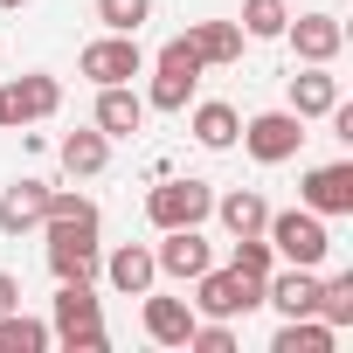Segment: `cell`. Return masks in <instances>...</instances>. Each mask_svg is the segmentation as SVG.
I'll return each instance as SVG.
<instances>
[{"label": "cell", "mask_w": 353, "mask_h": 353, "mask_svg": "<svg viewBox=\"0 0 353 353\" xmlns=\"http://www.w3.org/2000/svg\"><path fill=\"white\" fill-rule=\"evenodd\" d=\"M201 56H194V42L188 35H173L159 56H152V90H145V111H188L194 104V90H201Z\"/></svg>", "instance_id": "6da1fadb"}, {"label": "cell", "mask_w": 353, "mask_h": 353, "mask_svg": "<svg viewBox=\"0 0 353 353\" xmlns=\"http://www.w3.org/2000/svg\"><path fill=\"white\" fill-rule=\"evenodd\" d=\"M263 236H270L277 263H305V270H319L325 250H332V229H325V215H312V208H284V215L270 208Z\"/></svg>", "instance_id": "7a4b0ae2"}, {"label": "cell", "mask_w": 353, "mask_h": 353, "mask_svg": "<svg viewBox=\"0 0 353 353\" xmlns=\"http://www.w3.org/2000/svg\"><path fill=\"white\" fill-rule=\"evenodd\" d=\"M208 215H215V188L194 181V173H188V181H159L145 194V222L152 229H201Z\"/></svg>", "instance_id": "3957f363"}, {"label": "cell", "mask_w": 353, "mask_h": 353, "mask_svg": "<svg viewBox=\"0 0 353 353\" xmlns=\"http://www.w3.org/2000/svg\"><path fill=\"white\" fill-rule=\"evenodd\" d=\"M42 229H49V270H56V284H63V277H90V284H97V270H104L97 222H63V215H49Z\"/></svg>", "instance_id": "277c9868"}, {"label": "cell", "mask_w": 353, "mask_h": 353, "mask_svg": "<svg viewBox=\"0 0 353 353\" xmlns=\"http://www.w3.org/2000/svg\"><path fill=\"white\" fill-rule=\"evenodd\" d=\"M236 139L250 145L256 166H284V159H298V145H305V118H298V111H256V118H243Z\"/></svg>", "instance_id": "5b68a950"}, {"label": "cell", "mask_w": 353, "mask_h": 353, "mask_svg": "<svg viewBox=\"0 0 353 353\" xmlns=\"http://www.w3.org/2000/svg\"><path fill=\"white\" fill-rule=\"evenodd\" d=\"M194 319H243V312H256L263 305V284H250V277H236V270H201L194 277Z\"/></svg>", "instance_id": "8992f818"}, {"label": "cell", "mask_w": 353, "mask_h": 353, "mask_svg": "<svg viewBox=\"0 0 353 353\" xmlns=\"http://www.w3.org/2000/svg\"><path fill=\"white\" fill-rule=\"evenodd\" d=\"M77 77H90V83H132V77H145L139 35H97V42L77 56Z\"/></svg>", "instance_id": "52a82bcc"}, {"label": "cell", "mask_w": 353, "mask_h": 353, "mask_svg": "<svg viewBox=\"0 0 353 353\" xmlns=\"http://www.w3.org/2000/svg\"><path fill=\"white\" fill-rule=\"evenodd\" d=\"M298 208H312V215H353V159H325V166H312L305 181H298Z\"/></svg>", "instance_id": "ba28073f"}, {"label": "cell", "mask_w": 353, "mask_h": 353, "mask_svg": "<svg viewBox=\"0 0 353 353\" xmlns=\"http://www.w3.org/2000/svg\"><path fill=\"white\" fill-rule=\"evenodd\" d=\"M0 97H8V132H14V125H42V118H56V111H63V83H56L49 70L14 77Z\"/></svg>", "instance_id": "9c48e42d"}, {"label": "cell", "mask_w": 353, "mask_h": 353, "mask_svg": "<svg viewBox=\"0 0 353 353\" xmlns=\"http://www.w3.org/2000/svg\"><path fill=\"white\" fill-rule=\"evenodd\" d=\"M152 263H159V277H173V284H194V277L215 263V250H208V236H201V229H159Z\"/></svg>", "instance_id": "30bf717a"}, {"label": "cell", "mask_w": 353, "mask_h": 353, "mask_svg": "<svg viewBox=\"0 0 353 353\" xmlns=\"http://www.w3.org/2000/svg\"><path fill=\"white\" fill-rule=\"evenodd\" d=\"M284 42L298 49V63H332L346 49V28H339V14H291Z\"/></svg>", "instance_id": "8fae6325"}, {"label": "cell", "mask_w": 353, "mask_h": 353, "mask_svg": "<svg viewBox=\"0 0 353 353\" xmlns=\"http://www.w3.org/2000/svg\"><path fill=\"white\" fill-rule=\"evenodd\" d=\"M118 298H145L152 284H159V263H152V250L145 243H118L111 256H104V270H97Z\"/></svg>", "instance_id": "7c38bea8"}, {"label": "cell", "mask_w": 353, "mask_h": 353, "mask_svg": "<svg viewBox=\"0 0 353 353\" xmlns=\"http://www.w3.org/2000/svg\"><path fill=\"white\" fill-rule=\"evenodd\" d=\"M90 125H97L104 139H132V132L145 125V97H139L132 83H97V111H90Z\"/></svg>", "instance_id": "4fadbf2b"}, {"label": "cell", "mask_w": 353, "mask_h": 353, "mask_svg": "<svg viewBox=\"0 0 353 353\" xmlns=\"http://www.w3.org/2000/svg\"><path fill=\"white\" fill-rule=\"evenodd\" d=\"M139 325H145L152 346H188V332H194V305H188V298H159V291H145Z\"/></svg>", "instance_id": "5bb4252c"}, {"label": "cell", "mask_w": 353, "mask_h": 353, "mask_svg": "<svg viewBox=\"0 0 353 353\" xmlns=\"http://www.w3.org/2000/svg\"><path fill=\"white\" fill-rule=\"evenodd\" d=\"M97 319H104V298H97V284H90V277H63L49 332L63 339V332H83V325H97Z\"/></svg>", "instance_id": "9a60e30c"}, {"label": "cell", "mask_w": 353, "mask_h": 353, "mask_svg": "<svg viewBox=\"0 0 353 353\" xmlns=\"http://www.w3.org/2000/svg\"><path fill=\"white\" fill-rule=\"evenodd\" d=\"M42 215H49V188L42 181L0 188V236H28V229H42Z\"/></svg>", "instance_id": "2e32d148"}, {"label": "cell", "mask_w": 353, "mask_h": 353, "mask_svg": "<svg viewBox=\"0 0 353 353\" xmlns=\"http://www.w3.org/2000/svg\"><path fill=\"white\" fill-rule=\"evenodd\" d=\"M339 104V77L325 70V63H305L298 77H291V104L284 111H298V118H325Z\"/></svg>", "instance_id": "e0dca14e"}, {"label": "cell", "mask_w": 353, "mask_h": 353, "mask_svg": "<svg viewBox=\"0 0 353 353\" xmlns=\"http://www.w3.org/2000/svg\"><path fill=\"white\" fill-rule=\"evenodd\" d=\"M56 159H63V173L70 181H97V173L111 166V139L90 125V132H70L63 145H56Z\"/></svg>", "instance_id": "ac0fdd59"}, {"label": "cell", "mask_w": 353, "mask_h": 353, "mask_svg": "<svg viewBox=\"0 0 353 353\" xmlns=\"http://www.w3.org/2000/svg\"><path fill=\"white\" fill-rule=\"evenodd\" d=\"M188 42H194V56H201L208 70L243 63V28H236V21H194V28H188Z\"/></svg>", "instance_id": "d6986e66"}, {"label": "cell", "mask_w": 353, "mask_h": 353, "mask_svg": "<svg viewBox=\"0 0 353 353\" xmlns=\"http://www.w3.org/2000/svg\"><path fill=\"white\" fill-rule=\"evenodd\" d=\"M188 132H194V145H208V152H229L236 145V132H243V118H236V104H194V118H188Z\"/></svg>", "instance_id": "ffe728a7"}, {"label": "cell", "mask_w": 353, "mask_h": 353, "mask_svg": "<svg viewBox=\"0 0 353 353\" xmlns=\"http://www.w3.org/2000/svg\"><path fill=\"white\" fill-rule=\"evenodd\" d=\"M332 346H339V332H332L319 312L284 319V325H277V339H270V353H332Z\"/></svg>", "instance_id": "44dd1931"}, {"label": "cell", "mask_w": 353, "mask_h": 353, "mask_svg": "<svg viewBox=\"0 0 353 353\" xmlns=\"http://www.w3.org/2000/svg\"><path fill=\"white\" fill-rule=\"evenodd\" d=\"M215 215H222V229H229V236H263L270 201H263L256 188H236V194H222V201H215Z\"/></svg>", "instance_id": "7402d4cb"}, {"label": "cell", "mask_w": 353, "mask_h": 353, "mask_svg": "<svg viewBox=\"0 0 353 353\" xmlns=\"http://www.w3.org/2000/svg\"><path fill=\"white\" fill-rule=\"evenodd\" d=\"M49 339H56V332H49L42 319H28L21 305L0 312V353H49Z\"/></svg>", "instance_id": "603a6c76"}, {"label": "cell", "mask_w": 353, "mask_h": 353, "mask_svg": "<svg viewBox=\"0 0 353 353\" xmlns=\"http://www.w3.org/2000/svg\"><path fill=\"white\" fill-rule=\"evenodd\" d=\"M319 319H325L332 332H346V325H353V270L319 277Z\"/></svg>", "instance_id": "cb8c5ba5"}, {"label": "cell", "mask_w": 353, "mask_h": 353, "mask_svg": "<svg viewBox=\"0 0 353 353\" xmlns=\"http://www.w3.org/2000/svg\"><path fill=\"white\" fill-rule=\"evenodd\" d=\"M284 21H291L284 0H243V21H236V28H243L250 42H277V35H284Z\"/></svg>", "instance_id": "d4e9b609"}, {"label": "cell", "mask_w": 353, "mask_h": 353, "mask_svg": "<svg viewBox=\"0 0 353 353\" xmlns=\"http://www.w3.org/2000/svg\"><path fill=\"white\" fill-rule=\"evenodd\" d=\"M229 270H236V277H250V284H263V277L277 270V250H270V236H236V256H229Z\"/></svg>", "instance_id": "484cf974"}, {"label": "cell", "mask_w": 353, "mask_h": 353, "mask_svg": "<svg viewBox=\"0 0 353 353\" xmlns=\"http://www.w3.org/2000/svg\"><path fill=\"white\" fill-rule=\"evenodd\" d=\"M97 21H104V35H139L152 21V0H97Z\"/></svg>", "instance_id": "4316f807"}, {"label": "cell", "mask_w": 353, "mask_h": 353, "mask_svg": "<svg viewBox=\"0 0 353 353\" xmlns=\"http://www.w3.org/2000/svg\"><path fill=\"white\" fill-rule=\"evenodd\" d=\"M188 346L194 353H236V319H194Z\"/></svg>", "instance_id": "83f0119b"}, {"label": "cell", "mask_w": 353, "mask_h": 353, "mask_svg": "<svg viewBox=\"0 0 353 353\" xmlns=\"http://www.w3.org/2000/svg\"><path fill=\"white\" fill-rule=\"evenodd\" d=\"M49 215H63V222H97V201H90V194H56V188H49ZM49 215H42V222H49Z\"/></svg>", "instance_id": "f1b7e54d"}, {"label": "cell", "mask_w": 353, "mask_h": 353, "mask_svg": "<svg viewBox=\"0 0 353 353\" xmlns=\"http://www.w3.org/2000/svg\"><path fill=\"white\" fill-rule=\"evenodd\" d=\"M63 346H70V353H104L111 332H104V319H97V325H83V332H63Z\"/></svg>", "instance_id": "f546056e"}, {"label": "cell", "mask_w": 353, "mask_h": 353, "mask_svg": "<svg viewBox=\"0 0 353 353\" xmlns=\"http://www.w3.org/2000/svg\"><path fill=\"white\" fill-rule=\"evenodd\" d=\"M14 305H21V277L0 270V312H14Z\"/></svg>", "instance_id": "4dcf8cb0"}, {"label": "cell", "mask_w": 353, "mask_h": 353, "mask_svg": "<svg viewBox=\"0 0 353 353\" xmlns=\"http://www.w3.org/2000/svg\"><path fill=\"white\" fill-rule=\"evenodd\" d=\"M0 132H8V97H0Z\"/></svg>", "instance_id": "1f68e13d"}, {"label": "cell", "mask_w": 353, "mask_h": 353, "mask_svg": "<svg viewBox=\"0 0 353 353\" xmlns=\"http://www.w3.org/2000/svg\"><path fill=\"white\" fill-rule=\"evenodd\" d=\"M0 8H28V0H0Z\"/></svg>", "instance_id": "d6a6232c"}]
</instances>
